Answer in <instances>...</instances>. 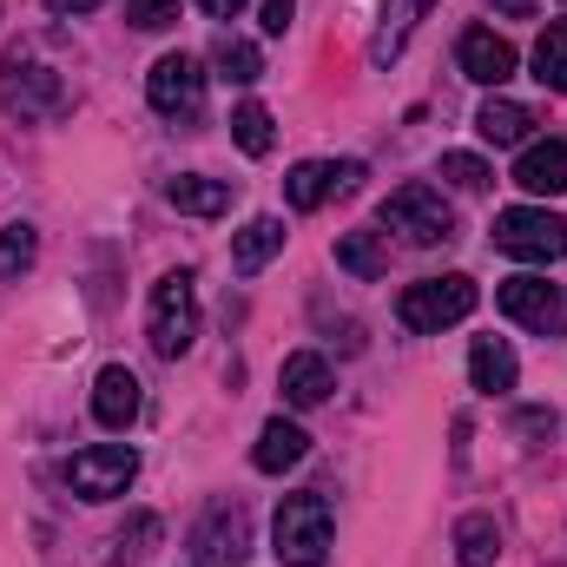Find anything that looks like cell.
<instances>
[{
	"instance_id": "6da1fadb",
	"label": "cell",
	"mask_w": 567,
	"mask_h": 567,
	"mask_svg": "<svg viewBox=\"0 0 567 567\" xmlns=\"http://www.w3.org/2000/svg\"><path fill=\"white\" fill-rule=\"evenodd\" d=\"M330 535H337V522H330V502H323L317 488L284 495V502H278L271 542H278V561L284 567H323V555H330Z\"/></svg>"
},
{
	"instance_id": "7a4b0ae2",
	"label": "cell",
	"mask_w": 567,
	"mask_h": 567,
	"mask_svg": "<svg viewBox=\"0 0 567 567\" xmlns=\"http://www.w3.org/2000/svg\"><path fill=\"white\" fill-rule=\"evenodd\" d=\"M145 337H152L158 357H185L198 343V284H192V271H165V278L152 284Z\"/></svg>"
},
{
	"instance_id": "3957f363",
	"label": "cell",
	"mask_w": 567,
	"mask_h": 567,
	"mask_svg": "<svg viewBox=\"0 0 567 567\" xmlns=\"http://www.w3.org/2000/svg\"><path fill=\"white\" fill-rule=\"evenodd\" d=\"M475 278H462V271H449V278H423L410 284L403 297H396V317H403V330H416V337H442L449 323H462L468 310H475Z\"/></svg>"
},
{
	"instance_id": "277c9868",
	"label": "cell",
	"mask_w": 567,
	"mask_h": 567,
	"mask_svg": "<svg viewBox=\"0 0 567 567\" xmlns=\"http://www.w3.org/2000/svg\"><path fill=\"white\" fill-rule=\"evenodd\" d=\"M383 231H396L403 245H449L455 238V212H449V198L435 192V185H396L390 198H383Z\"/></svg>"
},
{
	"instance_id": "5b68a950",
	"label": "cell",
	"mask_w": 567,
	"mask_h": 567,
	"mask_svg": "<svg viewBox=\"0 0 567 567\" xmlns=\"http://www.w3.org/2000/svg\"><path fill=\"white\" fill-rule=\"evenodd\" d=\"M495 251H508V258H522V265H555V258H567V225L548 205L495 212Z\"/></svg>"
},
{
	"instance_id": "8992f818",
	"label": "cell",
	"mask_w": 567,
	"mask_h": 567,
	"mask_svg": "<svg viewBox=\"0 0 567 567\" xmlns=\"http://www.w3.org/2000/svg\"><path fill=\"white\" fill-rule=\"evenodd\" d=\"M133 475H140V455L126 442H93L66 462V482H73L80 502H113V495L133 488Z\"/></svg>"
},
{
	"instance_id": "52a82bcc",
	"label": "cell",
	"mask_w": 567,
	"mask_h": 567,
	"mask_svg": "<svg viewBox=\"0 0 567 567\" xmlns=\"http://www.w3.org/2000/svg\"><path fill=\"white\" fill-rule=\"evenodd\" d=\"M0 100H7V113H20V120H53V113L66 106V86H60L53 66L7 53V60H0Z\"/></svg>"
},
{
	"instance_id": "ba28073f",
	"label": "cell",
	"mask_w": 567,
	"mask_h": 567,
	"mask_svg": "<svg viewBox=\"0 0 567 567\" xmlns=\"http://www.w3.org/2000/svg\"><path fill=\"white\" fill-rule=\"evenodd\" d=\"M192 561L198 567H245L251 561V515L238 502H212L205 522L192 528Z\"/></svg>"
},
{
	"instance_id": "9c48e42d",
	"label": "cell",
	"mask_w": 567,
	"mask_h": 567,
	"mask_svg": "<svg viewBox=\"0 0 567 567\" xmlns=\"http://www.w3.org/2000/svg\"><path fill=\"white\" fill-rule=\"evenodd\" d=\"M145 100L165 120H198V106H205V66L192 53H165L152 66V80H145Z\"/></svg>"
},
{
	"instance_id": "30bf717a",
	"label": "cell",
	"mask_w": 567,
	"mask_h": 567,
	"mask_svg": "<svg viewBox=\"0 0 567 567\" xmlns=\"http://www.w3.org/2000/svg\"><path fill=\"white\" fill-rule=\"evenodd\" d=\"M363 178H370V172H363V158H303V165H290L284 198H290V212H317L323 198L357 192Z\"/></svg>"
},
{
	"instance_id": "8fae6325",
	"label": "cell",
	"mask_w": 567,
	"mask_h": 567,
	"mask_svg": "<svg viewBox=\"0 0 567 567\" xmlns=\"http://www.w3.org/2000/svg\"><path fill=\"white\" fill-rule=\"evenodd\" d=\"M495 303H502V317L528 323L535 337H561V330H567V297L548 278H502Z\"/></svg>"
},
{
	"instance_id": "7c38bea8",
	"label": "cell",
	"mask_w": 567,
	"mask_h": 567,
	"mask_svg": "<svg viewBox=\"0 0 567 567\" xmlns=\"http://www.w3.org/2000/svg\"><path fill=\"white\" fill-rule=\"evenodd\" d=\"M140 377H133V370H126V363H106V370H100V377H93V416H100V429H113V435H120V429H133L140 423Z\"/></svg>"
},
{
	"instance_id": "4fadbf2b",
	"label": "cell",
	"mask_w": 567,
	"mask_h": 567,
	"mask_svg": "<svg viewBox=\"0 0 567 567\" xmlns=\"http://www.w3.org/2000/svg\"><path fill=\"white\" fill-rule=\"evenodd\" d=\"M455 60H462V73H468L475 86H502V80H515V47H508L502 33H488V27H468L462 47H455Z\"/></svg>"
},
{
	"instance_id": "5bb4252c",
	"label": "cell",
	"mask_w": 567,
	"mask_h": 567,
	"mask_svg": "<svg viewBox=\"0 0 567 567\" xmlns=\"http://www.w3.org/2000/svg\"><path fill=\"white\" fill-rule=\"evenodd\" d=\"M515 185L535 192V198H561L567 192V140L522 145V158H515Z\"/></svg>"
},
{
	"instance_id": "9a60e30c",
	"label": "cell",
	"mask_w": 567,
	"mask_h": 567,
	"mask_svg": "<svg viewBox=\"0 0 567 567\" xmlns=\"http://www.w3.org/2000/svg\"><path fill=\"white\" fill-rule=\"evenodd\" d=\"M435 0H383V13H377V33H370V60L377 66H390L403 47H410V33L423 27V13Z\"/></svg>"
},
{
	"instance_id": "2e32d148",
	"label": "cell",
	"mask_w": 567,
	"mask_h": 567,
	"mask_svg": "<svg viewBox=\"0 0 567 567\" xmlns=\"http://www.w3.org/2000/svg\"><path fill=\"white\" fill-rule=\"evenodd\" d=\"M515 377H522V363H515V350H508L502 337H475V343H468V383H475L482 396L515 390Z\"/></svg>"
},
{
	"instance_id": "e0dca14e",
	"label": "cell",
	"mask_w": 567,
	"mask_h": 567,
	"mask_svg": "<svg viewBox=\"0 0 567 567\" xmlns=\"http://www.w3.org/2000/svg\"><path fill=\"white\" fill-rule=\"evenodd\" d=\"M278 251H284V218L265 212V218H251V225L231 238V271H238V278H258Z\"/></svg>"
},
{
	"instance_id": "ac0fdd59",
	"label": "cell",
	"mask_w": 567,
	"mask_h": 567,
	"mask_svg": "<svg viewBox=\"0 0 567 567\" xmlns=\"http://www.w3.org/2000/svg\"><path fill=\"white\" fill-rule=\"evenodd\" d=\"M323 396H330V363H323L317 350L284 357V403H290V410H317Z\"/></svg>"
},
{
	"instance_id": "d6986e66",
	"label": "cell",
	"mask_w": 567,
	"mask_h": 567,
	"mask_svg": "<svg viewBox=\"0 0 567 567\" xmlns=\"http://www.w3.org/2000/svg\"><path fill=\"white\" fill-rule=\"evenodd\" d=\"M310 455V435L297 423H284V416H271L265 423V435H258V449H251V462L265 468V475H284V468H297Z\"/></svg>"
},
{
	"instance_id": "ffe728a7",
	"label": "cell",
	"mask_w": 567,
	"mask_h": 567,
	"mask_svg": "<svg viewBox=\"0 0 567 567\" xmlns=\"http://www.w3.org/2000/svg\"><path fill=\"white\" fill-rule=\"evenodd\" d=\"M165 198H172L178 212H192V218H218V212H231V185H225V178H198V172H178V178L165 185Z\"/></svg>"
},
{
	"instance_id": "44dd1931",
	"label": "cell",
	"mask_w": 567,
	"mask_h": 567,
	"mask_svg": "<svg viewBox=\"0 0 567 567\" xmlns=\"http://www.w3.org/2000/svg\"><path fill=\"white\" fill-rule=\"evenodd\" d=\"M475 133H482L488 145H528L535 113H528V106H515V100H488V106L475 113Z\"/></svg>"
},
{
	"instance_id": "7402d4cb",
	"label": "cell",
	"mask_w": 567,
	"mask_h": 567,
	"mask_svg": "<svg viewBox=\"0 0 567 567\" xmlns=\"http://www.w3.org/2000/svg\"><path fill=\"white\" fill-rule=\"evenodd\" d=\"M337 271H350V278H383L390 271V251H383V238L377 231H343L337 238Z\"/></svg>"
},
{
	"instance_id": "603a6c76",
	"label": "cell",
	"mask_w": 567,
	"mask_h": 567,
	"mask_svg": "<svg viewBox=\"0 0 567 567\" xmlns=\"http://www.w3.org/2000/svg\"><path fill=\"white\" fill-rule=\"evenodd\" d=\"M502 555V528H495V515H462L455 522V561L462 567H488Z\"/></svg>"
},
{
	"instance_id": "cb8c5ba5",
	"label": "cell",
	"mask_w": 567,
	"mask_h": 567,
	"mask_svg": "<svg viewBox=\"0 0 567 567\" xmlns=\"http://www.w3.org/2000/svg\"><path fill=\"white\" fill-rule=\"evenodd\" d=\"M535 80L548 93H567V20H548V33L535 40Z\"/></svg>"
},
{
	"instance_id": "d4e9b609",
	"label": "cell",
	"mask_w": 567,
	"mask_h": 567,
	"mask_svg": "<svg viewBox=\"0 0 567 567\" xmlns=\"http://www.w3.org/2000/svg\"><path fill=\"white\" fill-rule=\"evenodd\" d=\"M212 66H218V80H231V86H251V80H265V60H258V47L251 40H218L212 47Z\"/></svg>"
},
{
	"instance_id": "484cf974",
	"label": "cell",
	"mask_w": 567,
	"mask_h": 567,
	"mask_svg": "<svg viewBox=\"0 0 567 567\" xmlns=\"http://www.w3.org/2000/svg\"><path fill=\"white\" fill-rule=\"evenodd\" d=\"M231 140L245 158H265L271 152V106H258V100H245L238 113H231Z\"/></svg>"
},
{
	"instance_id": "4316f807",
	"label": "cell",
	"mask_w": 567,
	"mask_h": 567,
	"mask_svg": "<svg viewBox=\"0 0 567 567\" xmlns=\"http://www.w3.org/2000/svg\"><path fill=\"white\" fill-rule=\"evenodd\" d=\"M33 258H40V231H33V225H7V231H0V284H13L20 271H33Z\"/></svg>"
},
{
	"instance_id": "83f0119b",
	"label": "cell",
	"mask_w": 567,
	"mask_h": 567,
	"mask_svg": "<svg viewBox=\"0 0 567 567\" xmlns=\"http://www.w3.org/2000/svg\"><path fill=\"white\" fill-rule=\"evenodd\" d=\"M442 178L462 185V192H488V185H495V172H488L475 152H442Z\"/></svg>"
},
{
	"instance_id": "f1b7e54d",
	"label": "cell",
	"mask_w": 567,
	"mask_h": 567,
	"mask_svg": "<svg viewBox=\"0 0 567 567\" xmlns=\"http://www.w3.org/2000/svg\"><path fill=\"white\" fill-rule=\"evenodd\" d=\"M126 20H133L140 33H165V27L178 20V0H126Z\"/></svg>"
},
{
	"instance_id": "f546056e",
	"label": "cell",
	"mask_w": 567,
	"mask_h": 567,
	"mask_svg": "<svg viewBox=\"0 0 567 567\" xmlns=\"http://www.w3.org/2000/svg\"><path fill=\"white\" fill-rule=\"evenodd\" d=\"M152 542H158V515H133V522H126V535H120V561H145V555H152Z\"/></svg>"
},
{
	"instance_id": "4dcf8cb0",
	"label": "cell",
	"mask_w": 567,
	"mask_h": 567,
	"mask_svg": "<svg viewBox=\"0 0 567 567\" xmlns=\"http://www.w3.org/2000/svg\"><path fill=\"white\" fill-rule=\"evenodd\" d=\"M290 13H297V0H265V33H284Z\"/></svg>"
},
{
	"instance_id": "1f68e13d",
	"label": "cell",
	"mask_w": 567,
	"mask_h": 567,
	"mask_svg": "<svg viewBox=\"0 0 567 567\" xmlns=\"http://www.w3.org/2000/svg\"><path fill=\"white\" fill-rule=\"evenodd\" d=\"M522 429L528 435H555V410H522Z\"/></svg>"
},
{
	"instance_id": "d6a6232c",
	"label": "cell",
	"mask_w": 567,
	"mask_h": 567,
	"mask_svg": "<svg viewBox=\"0 0 567 567\" xmlns=\"http://www.w3.org/2000/svg\"><path fill=\"white\" fill-rule=\"evenodd\" d=\"M198 7H205L212 20H238V13H245V0H198Z\"/></svg>"
},
{
	"instance_id": "836d02e7",
	"label": "cell",
	"mask_w": 567,
	"mask_h": 567,
	"mask_svg": "<svg viewBox=\"0 0 567 567\" xmlns=\"http://www.w3.org/2000/svg\"><path fill=\"white\" fill-rule=\"evenodd\" d=\"M53 13H93V7H106V0H47Z\"/></svg>"
},
{
	"instance_id": "e575fe53",
	"label": "cell",
	"mask_w": 567,
	"mask_h": 567,
	"mask_svg": "<svg viewBox=\"0 0 567 567\" xmlns=\"http://www.w3.org/2000/svg\"><path fill=\"white\" fill-rule=\"evenodd\" d=\"M495 7H502V13H515V20H528V13H535V0H495Z\"/></svg>"
},
{
	"instance_id": "d590c367",
	"label": "cell",
	"mask_w": 567,
	"mask_h": 567,
	"mask_svg": "<svg viewBox=\"0 0 567 567\" xmlns=\"http://www.w3.org/2000/svg\"><path fill=\"white\" fill-rule=\"evenodd\" d=\"M561 7H567V0H561Z\"/></svg>"
}]
</instances>
